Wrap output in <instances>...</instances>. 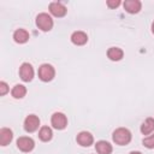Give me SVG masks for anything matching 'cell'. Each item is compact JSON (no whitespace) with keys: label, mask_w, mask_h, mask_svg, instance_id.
Instances as JSON below:
<instances>
[{"label":"cell","mask_w":154,"mask_h":154,"mask_svg":"<svg viewBox=\"0 0 154 154\" xmlns=\"http://www.w3.org/2000/svg\"><path fill=\"white\" fill-rule=\"evenodd\" d=\"M152 31H153V34H154V22H153V24H152Z\"/></svg>","instance_id":"603a6c76"},{"label":"cell","mask_w":154,"mask_h":154,"mask_svg":"<svg viewBox=\"0 0 154 154\" xmlns=\"http://www.w3.org/2000/svg\"><path fill=\"white\" fill-rule=\"evenodd\" d=\"M123 5H124L125 11L129 12V13H137V12H140L141 6H142L140 0H125Z\"/></svg>","instance_id":"30bf717a"},{"label":"cell","mask_w":154,"mask_h":154,"mask_svg":"<svg viewBox=\"0 0 154 154\" xmlns=\"http://www.w3.org/2000/svg\"><path fill=\"white\" fill-rule=\"evenodd\" d=\"M51 123L53 125V128L58 129V130H63L66 128L67 125V118L64 113L61 112H55L53 116H52V119H51Z\"/></svg>","instance_id":"277c9868"},{"label":"cell","mask_w":154,"mask_h":154,"mask_svg":"<svg viewBox=\"0 0 154 154\" xmlns=\"http://www.w3.org/2000/svg\"><path fill=\"white\" fill-rule=\"evenodd\" d=\"M52 136H53L52 129L48 128V126H42V128L40 129V131H38V137H40V140L43 141V142L49 141V140L52 138Z\"/></svg>","instance_id":"ac0fdd59"},{"label":"cell","mask_w":154,"mask_h":154,"mask_svg":"<svg viewBox=\"0 0 154 154\" xmlns=\"http://www.w3.org/2000/svg\"><path fill=\"white\" fill-rule=\"evenodd\" d=\"M71 41L72 43L77 45V46H82L84 43H87L88 41V36L85 32L83 31H75L72 35H71Z\"/></svg>","instance_id":"8fae6325"},{"label":"cell","mask_w":154,"mask_h":154,"mask_svg":"<svg viewBox=\"0 0 154 154\" xmlns=\"http://www.w3.org/2000/svg\"><path fill=\"white\" fill-rule=\"evenodd\" d=\"M129 154H142L141 152H131V153H129Z\"/></svg>","instance_id":"7402d4cb"},{"label":"cell","mask_w":154,"mask_h":154,"mask_svg":"<svg viewBox=\"0 0 154 154\" xmlns=\"http://www.w3.org/2000/svg\"><path fill=\"white\" fill-rule=\"evenodd\" d=\"M153 131H154V119L153 118H147L141 125V132L143 135H149Z\"/></svg>","instance_id":"2e32d148"},{"label":"cell","mask_w":154,"mask_h":154,"mask_svg":"<svg viewBox=\"0 0 154 154\" xmlns=\"http://www.w3.org/2000/svg\"><path fill=\"white\" fill-rule=\"evenodd\" d=\"M120 5V0H108L107 1V6L111 8H116Z\"/></svg>","instance_id":"44dd1931"},{"label":"cell","mask_w":154,"mask_h":154,"mask_svg":"<svg viewBox=\"0 0 154 154\" xmlns=\"http://www.w3.org/2000/svg\"><path fill=\"white\" fill-rule=\"evenodd\" d=\"M19 76L24 82H30L34 77V69L29 63H23L19 67Z\"/></svg>","instance_id":"8992f818"},{"label":"cell","mask_w":154,"mask_h":154,"mask_svg":"<svg viewBox=\"0 0 154 154\" xmlns=\"http://www.w3.org/2000/svg\"><path fill=\"white\" fill-rule=\"evenodd\" d=\"M113 141L119 146H125L131 141V132L125 128H118L113 132Z\"/></svg>","instance_id":"6da1fadb"},{"label":"cell","mask_w":154,"mask_h":154,"mask_svg":"<svg viewBox=\"0 0 154 154\" xmlns=\"http://www.w3.org/2000/svg\"><path fill=\"white\" fill-rule=\"evenodd\" d=\"M95 149L99 154H111L112 153V146L106 141H99L95 144Z\"/></svg>","instance_id":"5bb4252c"},{"label":"cell","mask_w":154,"mask_h":154,"mask_svg":"<svg viewBox=\"0 0 154 154\" xmlns=\"http://www.w3.org/2000/svg\"><path fill=\"white\" fill-rule=\"evenodd\" d=\"M17 147L19 150L22 152H30L34 149L35 147V142L31 137H26V136H22L17 140Z\"/></svg>","instance_id":"5b68a950"},{"label":"cell","mask_w":154,"mask_h":154,"mask_svg":"<svg viewBox=\"0 0 154 154\" xmlns=\"http://www.w3.org/2000/svg\"><path fill=\"white\" fill-rule=\"evenodd\" d=\"M36 25L42 31H49L53 28V19L48 13H40L36 17Z\"/></svg>","instance_id":"7a4b0ae2"},{"label":"cell","mask_w":154,"mask_h":154,"mask_svg":"<svg viewBox=\"0 0 154 154\" xmlns=\"http://www.w3.org/2000/svg\"><path fill=\"white\" fill-rule=\"evenodd\" d=\"M8 91V85L6 82H0V95H5Z\"/></svg>","instance_id":"ffe728a7"},{"label":"cell","mask_w":154,"mask_h":154,"mask_svg":"<svg viewBox=\"0 0 154 154\" xmlns=\"http://www.w3.org/2000/svg\"><path fill=\"white\" fill-rule=\"evenodd\" d=\"M49 11L55 17H64L66 14V11L67 10H66V7L61 2L54 1V2H51L49 4Z\"/></svg>","instance_id":"ba28073f"},{"label":"cell","mask_w":154,"mask_h":154,"mask_svg":"<svg viewBox=\"0 0 154 154\" xmlns=\"http://www.w3.org/2000/svg\"><path fill=\"white\" fill-rule=\"evenodd\" d=\"M13 40L17 43H25L29 40V32L25 29H17L13 32Z\"/></svg>","instance_id":"4fadbf2b"},{"label":"cell","mask_w":154,"mask_h":154,"mask_svg":"<svg viewBox=\"0 0 154 154\" xmlns=\"http://www.w3.org/2000/svg\"><path fill=\"white\" fill-rule=\"evenodd\" d=\"M11 94H12V96H13L14 99H22V97H24L25 94H26V88H25L24 85H22V84H16V85L12 88Z\"/></svg>","instance_id":"e0dca14e"},{"label":"cell","mask_w":154,"mask_h":154,"mask_svg":"<svg viewBox=\"0 0 154 154\" xmlns=\"http://www.w3.org/2000/svg\"><path fill=\"white\" fill-rule=\"evenodd\" d=\"M143 144L147 148H154V134L150 135V136H148V137H146L143 140Z\"/></svg>","instance_id":"d6986e66"},{"label":"cell","mask_w":154,"mask_h":154,"mask_svg":"<svg viewBox=\"0 0 154 154\" xmlns=\"http://www.w3.org/2000/svg\"><path fill=\"white\" fill-rule=\"evenodd\" d=\"M38 125H40V119H38V117L35 116V114L28 116V117L25 118V120H24V129H25V131H28V132H34L35 130H37Z\"/></svg>","instance_id":"52a82bcc"},{"label":"cell","mask_w":154,"mask_h":154,"mask_svg":"<svg viewBox=\"0 0 154 154\" xmlns=\"http://www.w3.org/2000/svg\"><path fill=\"white\" fill-rule=\"evenodd\" d=\"M76 140H77V142H78L82 147H89V146L93 143L94 137H93V135H91L90 132H88V131H82V132H79V134L77 135Z\"/></svg>","instance_id":"9c48e42d"},{"label":"cell","mask_w":154,"mask_h":154,"mask_svg":"<svg viewBox=\"0 0 154 154\" xmlns=\"http://www.w3.org/2000/svg\"><path fill=\"white\" fill-rule=\"evenodd\" d=\"M123 55H124V52H123L120 48H118V47H111V48L107 51V57H108L111 60H113V61L120 60V59L123 58Z\"/></svg>","instance_id":"9a60e30c"},{"label":"cell","mask_w":154,"mask_h":154,"mask_svg":"<svg viewBox=\"0 0 154 154\" xmlns=\"http://www.w3.org/2000/svg\"><path fill=\"white\" fill-rule=\"evenodd\" d=\"M12 138H13V134H12V131L10 129L2 128L0 130V144L1 146H4V147L7 146L12 141Z\"/></svg>","instance_id":"7c38bea8"},{"label":"cell","mask_w":154,"mask_h":154,"mask_svg":"<svg viewBox=\"0 0 154 154\" xmlns=\"http://www.w3.org/2000/svg\"><path fill=\"white\" fill-rule=\"evenodd\" d=\"M55 76V70L52 65L49 64H42L38 67V77L43 82H49L54 78Z\"/></svg>","instance_id":"3957f363"}]
</instances>
